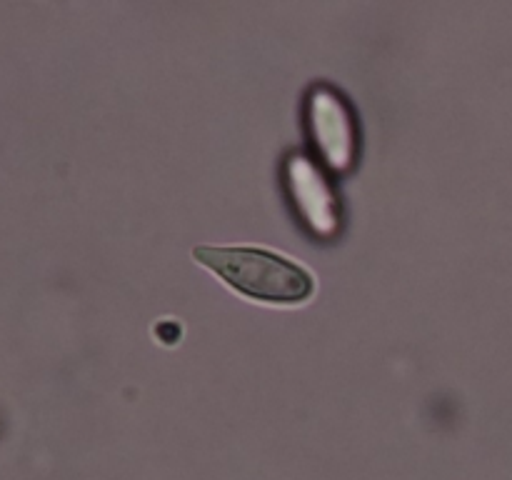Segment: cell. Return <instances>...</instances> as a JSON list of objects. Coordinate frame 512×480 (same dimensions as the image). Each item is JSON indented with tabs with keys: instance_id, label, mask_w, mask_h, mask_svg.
I'll use <instances>...</instances> for the list:
<instances>
[{
	"instance_id": "obj_1",
	"label": "cell",
	"mask_w": 512,
	"mask_h": 480,
	"mask_svg": "<svg viewBox=\"0 0 512 480\" xmlns=\"http://www.w3.org/2000/svg\"><path fill=\"white\" fill-rule=\"evenodd\" d=\"M193 255L200 265L220 275L230 288L263 303H303L315 290L313 275L303 265L270 250L200 245Z\"/></svg>"
},
{
	"instance_id": "obj_2",
	"label": "cell",
	"mask_w": 512,
	"mask_h": 480,
	"mask_svg": "<svg viewBox=\"0 0 512 480\" xmlns=\"http://www.w3.org/2000/svg\"><path fill=\"white\" fill-rule=\"evenodd\" d=\"M310 130L320 155L333 170H345L355 155V128L348 105L328 85H315L308 100Z\"/></svg>"
},
{
	"instance_id": "obj_3",
	"label": "cell",
	"mask_w": 512,
	"mask_h": 480,
	"mask_svg": "<svg viewBox=\"0 0 512 480\" xmlns=\"http://www.w3.org/2000/svg\"><path fill=\"white\" fill-rule=\"evenodd\" d=\"M288 183L300 213L308 218L315 233H333L338 225V203L318 168L308 158H290Z\"/></svg>"
}]
</instances>
